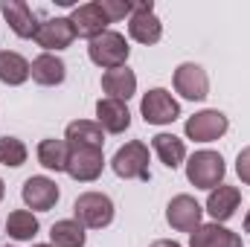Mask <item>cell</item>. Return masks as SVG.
<instances>
[{
  "mask_svg": "<svg viewBox=\"0 0 250 247\" xmlns=\"http://www.w3.org/2000/svg\"><path fill=\"white\" fill-rule=\"evenodd\" d=\"M32 247H56V245H32Z\"/></svg>",
  "mask_w": 250,
  "mask_h": 247,
  "instance_id": "obj_32",
  "label": "cell"
},
{
  "mask_svg": "<svg viewBox=\"0 0 250 247\" xmlns=\"http://www.w3.org/2000/svg\"><path fill=\"white\" fill-rule=\"evenodd\" d=\"M50 245L56 247H84L87 245V233L76 218H62L50 227Z\"/></svg>",
  "mask_w": 250,
  "mask_h": 247,
  "instance_id": "obj_25",
  "label": "cell"
},
{
  "mask_svg": "<svg viewBox=\"0 0 250 247\" xmlns=\"http://www.w3.org/2000/svg\"><path fill=\"white\" fill-rule=\"evenodd\" d=\"M3 247H15V245H3Z\"/></svg>",
  "mask_w": 250,
  "mask_h": 247,
  "instance_id": "obj_33",
  "label": "cell"
},
{
  "mask_svg": "<svg viewBox=\"0 0 250 247\" xmlns=\"http://www.w3.org/2000/svg\"><path fill=\"white\" fill-rule=\"evenodd\" d=\"M96 3L102 6L105 18H108L111 23H117V21H123V18H131V12H134V3H131V0H96Z\"/></svg>",
  "mask_w": 250,
  "mask_h": 247,
  "instance_id": "obj_27",
  "label": "cell"
},
{
  "mask_svg": "<svg viewBox=\"0 0 250 247\" xmlns=\"http://www.w3.org/2000/svg\"><path fill=\"white\" fill-rule=\"evenodd\" d=\"M230 131V120L227 114H221L218 108H204L198 114H192L184 123V134L192 143H215Z\"/></svg>",
  "mask_w": 250,
  "mask_h": 247,
  "instance_id": "obj_5",
  "label": "cell"
},
{
  "mask_svg": "<svg viewBox=\"0 0 250 247\" xmlns=\"http://www.w3.org/2000/svg\"><path fill=\"white\" fill-rule=\"evenodd\" d=\"M35 157H38V163L47 169V172H67V157H70V145H67V140H56V137H47V140H41L38 143V148H35Z\"/></svg>",
  "mask_w": 250,
  "mask_h": 247,
  "instance_id": "obj_22",
  "label": "cell"
},
{
  "mask_svg": "<svg viewBox=\"0 0 250 247\" xmlns=\"http://www.w3.org/2000/svg\"><path fill=\"white\" fill-rule=\"evenodd\" d=\"M172 84H175V93H181L189 102H204L209 96V76L195 62L178 64V70L172 76Z\"/></svg>",
  "mask_w": 250,
  "mask_h": 247,
  "instance_id": "obj_9",
  "label": "cell"
},
{
  "mask_svg": "<svg viewBox=\"0 0 250 247\" xmlns=\"http://www.w3.org/2000/svg\"><path fill=\"white\" fill-rule=\"evenodd\" d=\"M189 247H242V236L233 233L224 224H201L195 233H189Z\"/></svg>",
  "mask_w": 250,
  "mask_h": 247,
  "instance_id": "obj_18",
  "label": "cell"
},
{
  "mask_svg": "<svg viewBox=\"0 0 250 247\" xmlns=\"http://www.w3.org/2000/svg\"><path fill=\"white\" fill-rule=\"evenodd\" d=\"M187 181L195 189H207L212 192L215 186L224 184V175H227V166H224V157L212 148H201L195 151L192 157H187Z\"/></svg>",
  "mask_w": 250,
  "mask_h": 247,
  "instance_id": "obj_1",
  "label": "cell"
},
{
  "mask_svg": "<svg viewBox=\"0 0 250 247\" xmlns=\"http://www.w3.org/2000/svg\"><path fill=\"white\" fill-rule=\"evenodd\" d=\"M166 224L178 233H195L204 224V206L192 195H175L166 204Z\"/></svg>",
  "mask_w": 250,
  "mask_h": 247,
  "instance_id": "obj_11",
  "label": "cell"
},
{
  "mask_svg": "<svg viewBox=\"0 0 250 247\" xmlns=\"http://www.w3.org/2000/svg\"><path fill=\"white\" fill-rule=\"evenodd\" d=\"M29 79V62L15 50H0V82L18 87Z\"/></svg>",
  "mask_w": 250,
  "mask_h": 247,
  "instance_id": "obj_24",
  "label": "cell"
},
{
  "mask_svg": "<svg viewBox=\"0 0 250 247\" xmlns=\"http://www.w3.org/2000/svg\"><path fill=\"white\" fill-rule=\"evenodd\" d=\"M70 23H73V29H76V38H87V41H93L96 35L108 32V23H111V21L105 18L102 6L93 0V3L73 6V12H70Z\"/></svg>",
  "mask_w": 250,
  "mask_h": 247,
  "instance_id": "obj_13",
  "label": "cell"
},
{
  "mask_svg": "<svg viewBox=\"0 0 250 247\" xmlns=\"http://www.w3.org/2000/svg\"><path fill=\"white\" fill-rule=\"evenodd\" d=\"M29 76L41 87H59L67 79V64L56 53H41V56H35L29 62Z\"/></svg>",
  "mask_w": 250,
  "mask_h": 247,
  "instance_id": "obj_16",
  "label": "cell"
},
{
  "mask_svg": "<svg viewBox=\"0 0 250 247\" xmlns=\"http://www.w3.org/2000/svg\"><path fill=\"white\" fill-rule=\"evenodd\" d=\"M140 114L148 125H172L175 120H181V102L172 96V90L151 87L140 102Z\"/></svg>",
  "mask_w": 250,
  "mask_h": 247,
  "instance_id": "obj_7",
  "label": "cell"
},
{
  "mask_svg": "<svg viewBox=\"0 0 250 247\" xmlns=\"http://www.w3.org/2000/svg\"><path fill=\"white\" fill-rule=\"evenodd\" d=\"M239 204H242V192H239V186L221 184V186H215V189L209 192V198H207V212L212 215L215 224H224V221H230V218L236 215Z\"/></svg>",
  "mask_w": 250,
  "mask_h": 247,
  "instance_id": "obj_17",
  "label": "cell"
},
{
  "mask_svg": "<svg viewBox=\"0 0 250 247\" xmlns=\"http://www.w3.org/2000/svg\"><path fill=\"white\" fill-rule=\"evenodd\" d=\"M148 145L140 143V140H131L117 148L114 160H111V169L117 178L123 181H151V169H148Z\"/></svg>",
  "mask_w": 250,
  "mask_h": 247,
  "instance_id": "obj_4",
  "label": "cell"
},
{
  "mask_svg": "<svg viewBox=\"0 0 250 247\" xmlns=\"http://www.w3.org/2000/svg\"><path fill=\"white\" fill-rule=\"evenodd\" d=\"M0 12L18 38H35L38 21H35V12L26 0H0Z\"/></svg>",
  "mask_w": 250,
  "mask_h": 247,
  "instance_id": "obj_14",
  "label": "cell"
},
{
  "mask_svg": "<svg viewBox=\"0 0 250 247\" xmlns=\"http://www.w3.org/2000/svg\"><path fill=\"white\" fill-rule=\"evenodd\" d=\"M21 198H23L26 209L47 212V209H53L59 204L62 189H59V184L53 178H47V175H32V178H26L23 186H21Z\"/></svg>",
  "mask_w": 250,
  "mask_h": 247,
  "instance_id": "obj_10",
  "label": "cell"
},
{
  "mask_svg": "<svg viewBox=\"0 0 250 247\" xmlns=\"http://www.w3.org/2000/svg\"><path fill=\"white\" fill-rule=\"evenodd\" d=\"M26 157H29V148H26L23 140H18V137H12V134H3V137H0V163H3V166L21 169V166L26 163Z\"/></svg>",
  "mask_w": 250,
  "mask_h": 247,
  "instance_id": "obj_26",
  "label": "cell"
},
{
  "mask_svg": "<svg viewBox=\"0 0 250 247\" xmlns=\"http://www.w3.org/2000/svg\"><path fill=\"white\" fill-rule=\"evenodd\" d=\"M151 151H154L157 160H160L166 169H172V172L187 163V143H184L181 137H175V134H166V131L154 134V137H151Z\"/></svg>",
  "mask_w": 250,
  "mask_h": 247,
  "instance_id": "obj_19",
  "label": "cell"
},
{
  "mask_svg": "<svg viewBox=\"0 0 250 247\" xmlns=\"http://www.w3.org/2000/svg\"><path fill=\"white\" fill-rule=\"evenodd\" d=\"M38 230H41V224L32 209H12L6 218V236L15 242H32L38 236Z\"/></svg>",
  "mask_w": 250,
  "mask_h": 247,
  "instance_id": "obj_23",
  "label": "cell"
},
{
  "mask_svg": "<svg viewBox=\"0 0 250 247\" xmlns=\"http://www.w3.org/2000/svg\"><path fill=\"white\" fill-rule=\"evenodd\" d=\"M148 247H181L175 239H157V242H151Z\"/></svg>",
  "mask_w": 250,
  "mask_h": 247,
  "instance_id": "obj_29",
  "label": "cell"
},
{
  "mask_svg": "<svg viewBox=\"0 0 250 247\" xmlns=\"http://www.w3.org/2000/svg\"><path fill=\"white\" fill-rule=\"evenodd\" d=\"M67 145H87V148H102L105 145V131L96 120H73L64 128Z\"/></svg>",
  "mask_w": 250,
  "mask_h": 247,
  "instance_id": "obj_21",
  "label": "cell"
},
{
  "mask_svg": "<svg viewBox=\"0 0 250 247\" xmlns=\"http://www.w3.org/2000/svg\"><path fill=\"white\" fill-rule=\"evenodd\" d=\"M128 35H131V41H137L143 47H151L163 38V21L154 15L151 0H137L134 3V12L128 18Z\"/></svg>",
  "mask_w": 250,
  "mask_h": 247,
  "instance_id": "obj_6",
  "label": "cell"
},
{
  "mask_svg": "<svg viewBox=\"0 0 250 247\" xmlns=\"http://www.w3.org/2000/svg\"><path fill=\"white\" fill-rule=\"evenodd\" d=\"M245 233H250V209H248V215H245Z\"/></svg>",
  "mask_w": 250,
  "mask_h": 247,
  "instance_id": "obj_31",
  "label": "cell"
},
{
  "mask_svg": "<svg viewBox=\"0 0 250 247\" xmlns=\"http://www.w3.org/2000/svg\"><path fill=\"white\" fill-rule=\"evenodd\" d=\"M44 53H62L76 41V29L70 23V18H47L38 23V32L32 38Z\"/></svg>",
  "mask_w": 250,
  "mask_h": 247,
  "instance_id": "obj_12",
  "label": "cell"
},
{
  "mask_svg": "<svg viewBox=\"0 0 250 247\" xmlns=\"http://www.w3.org/2000/svg\"><path fill=\"white\" fill-rule=\"evenodd\" d=\"M102 90H105L108 99L128 102L137 93V73L128 64L125 67H117V70H105L102 73Z\"/></svg>",
  "mask_w": 250,
  "mask_h": 247,
  "instance_id": "obj_20",
  "label": "cell"
},
{
  "mask_svg": "<svg viewBox=\"0 0 250 247\" xmlns=\"http://www.w3.org/2000/svg\"><path fill=\"white\" fill-rule=\"evenodd\" d=\"M6 198V184H3V178H0V201Z\"/></svg>",
  "mask_w": 250,
  "mask_h": 247,
  "instance_id": "obj_30",
  "label": "cell"
},
{
  "mask_svg": "<svg viewBox=\"0 0 250 247\" xmlns=\"http://www.w3.org/2000/svg\"><path fill=\"white\" fill-rule=\"evenodd\" d=\"M114 201L105 192H82L73 204V218L84 230H105L114 221Z\"/></svg>",
  "mask_w": 250,
  "mask_h": 247,
  "instance_id": "obj_2",
  "label": "cell"
},
{
  "mask_svg": "<svg viewBox=\"0 0 250 247\" xmlns=\"http://www.w3.org/2000/svg\"><path fill=\"white\" fill-rule=\"evenodd\" d=\"M128 56H131V47L125 41L123 32L117 29H108L102 35H96L93 41H87V59L102 67V70H117V67H125L128 64Z\"/></svg>",
  "mask_w": 250,
  "mask_h": 247,
  "instance_id": "obj_3",
  "label": "cell"
},
{
  "mask_svg": "<svg viewBox=\"0 0 250 247\" xmlns=\"http://www.w3.org/2000/svg\"><path fill=\"white\" fill-rule=\"evenodd\" d=\"M96 123L105 134H125L131 128V111H128V102L120 99H99L96 102Z\"/></svg>",
  "mask_w": 250,
  "mask_h": 247,
  "instance_id": "obj_15",
  "label": "cell"
},
{
  "mask_svg": "<svg viewBox=\"0 0 250 247\" xmlns=\"http://www.w3.org/2000/svg\"><path fill=\"white\" fill-rule=\"evenodd\" d=\"M105 172V154L102 148H87V145H70L67 157V175L76 184H93Z\"/></svg>",
  "mask_w": 250,
  "mask_h": 247,
  "instance_id": "obj_8",
  "label": "cell"
},
{
  "mask_svg": "<svg viewBox=\"0 0 250 247\" xmlns=\"http://www.w3.org/2000/svg\"><path fill=\"white\" fill-rule=\"evenodd\" d=\"M236 175H239V181L245 186H250V145L242 148L239 157H236Z\"/></svg>",
  "mask_w": 250,
  "mask_h": 247,
  "instance_id": "obj_28",
  "label": "cell"
}]
</instances>
